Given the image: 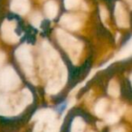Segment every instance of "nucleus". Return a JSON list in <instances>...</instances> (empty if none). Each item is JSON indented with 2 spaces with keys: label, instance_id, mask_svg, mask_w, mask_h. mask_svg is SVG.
Segmentation results:
<instances>
[{
  "label": "nucleus",
  "instance_id": "nucleus-1",
  "mask_svg": "<svg viewBox=\"0 0 132 132\" xmlns=\"http://www.w3.org/2000/svg\"><path fill=\"white\" fill-rule=\"evenodd\" d=\"M57 36H58L59 42L62 44V46L66 51H68L70 56L72 59L77 58L81 48V43L74 39L72 36L69 35L68 34L64 33L63 31L59 29L57 31Z\"/></svg>",
  "mask_w": 132,
  "mask_h": 132
},
{
  "label": "nucleus",
  "instance_id": "nucleus-2",
  "mask_svg": "<svg viewBox=\"0 0 132 132\" xmlns=\"http://www.w3.org/2000/svg\"><path fill=\"white\" fill-rule=\"evenodd\" d=\"M1 33L4 40L8 43H15L18 40L16 34L15 33L14 24L11 22H4L1 26Z\"/></svg>",
  "mask_w": 132,
  "mask_h": 132
},
{
  "label": "nucleus",
  "instance_id": "nucleus-3",
  "mask_svg": "<svg viewBox=\"0 0 132 132\" xmlns=\"http://www.w3.org/2000/svg\"><path fill=\"white\" fill-rule=\"evenodd\" d=\"M60 23L65 28L72 31H76L81 27V21L72 15H64L61 18Z\"/></svg>",
  "mask_w": 132,
  "mask_h": 132
},
{
  "label": "nucleus",
  "instance_id": "nucleus-4",
  "mask_svg": "<svg viewBox=\"0 0 132 132\" xmlns=\"http://www.w3.org/2000/svg\"><path fill=\"white\" fill-rule=\"evenodd\" d=\"M18 60L22 62L23 68H24L26 72H27V68H32V56L26 47H21L16 52Z\"/></svg>",
  "mask_w": 132,
  "mask_h": 132
},
{
  "label": "nucleus",
  "instance_id": "nucleus-5",
  "mask_svg": "<svg viewBox=\"0 0 132 132\" xmlns=\"http://www.w3.org/2000/svg\"><path fill=\"white\" fill-rule=\"evenodd\" d=\"M116 18H117V24L121 27H127L129 24L128 14L122 7L120 3H118L116 6Z\"/></svg>",
  "mask_w": 132,
  "mask_h": 132
},
{
  "label": "nucleus",
  "instance_id": "nucleus-6",
  "mask_svg": "<svg viewBox=\"0 0 132 132\" xmlns=\"http://www.w3.org/2000/svg\"><path fill=\"white\" fill-rule=\"evenodd\" d=\"M11 9L17 14H26L29 10L28 0H13L11 3Z\"/></svg>",
  "mask_w": 132,
  "mask_h": 132
},
{
  "label": "nucleus",
  "instance_id": "nucleus-7",
  "mask_svg": "<svg viewBox=\"0 0 132 132\" xmlns=\"http://www.w3.org/2000/svg\"><path fill=\"white\" fill-rule=\"evenodd\" d=\"M44 12L45 15L49 18H54L58 13V6L55 1H49L44 6Z\"/></svg>",
  "mask_w": 132,
  "mask_h": 132
},
{
  "label": "nucleus",
  "instance_id": "nucleus-8",
  "mask_svg": "<svg viewBox=\"0 0 132 132\" xmlns=\"http://www.w3.org/2000/svg\"><path fill=\"white\" fill-rule=\"evenodd\" d=\"M107 105H108V101H107V100H105V99H102V100H101V101H98V103L95 106L96 114H97L98 116H101V114L105 111V110H106Z\"/></svg>",
  "mask_w": 132,
  "mask_h": 132
},
{
  "label": "nucleus",
  "instance_id": "nucleus-9",
  "mask_svg": "<svg viewBox=\"0 0 132 132\" xmlns=\"http://www.w3.org/2000/svg\"><path fill=\"white\" fill-rule=\"evenodd\" d=\"M109 93L111 96H113V97L119 96V84L115 81H112L111 82H110V85H109Z\"/></svg>",
  "mask_w": 132,
  "mask_h": 132
},
{
  "label": "nucleus",
  "instance_id": "nucleus-10",
  "mask_svg": "<svg viewBox=\"0 0 132 132\" xmlns=\"http://www.w3.org/2000/svg\"><path fill=\"white\" fill-rule=\"evenodd\" d=\"M84 128V123L81 119H76L72 125V132H82Z\"/></svg>",
  "mask_w": 132,
  "mask_h": 132
},
{
  "label": "nucleus",
  "instance_id": "nucleus-11",
  "mask_svg": "<svg viewBox=\"0 0 132 132\" xmlns=\"http://www.w3.org/2000/svg\"><path fill=\"white\" fill-rule=\"evenodd\" d=\"M64 3L67 9H72L79 6L81 0H64Z\"/></svg>",
  "mask_w": 132,
  "mask_h": 132
},
{
  "label": "nucleus",
  "instance_id": "nucleus-12",
  "mask_svg": "<svg viewBox=\"0 0 132 132\" xmlns=\"http://www.w3.org/2000/svg\"><path fill=\"white\" fill-rule=\"evenodd\" d=\"M105 120L109 124H114L119 120V116L116 115L115 113H110L109 115H107V117L105 118Z\"/></svg>",
  "mask_w": 132,
  "mask_h": 132
},
{
  "label": "nucleus",
  "instance_id": "nucleus-13",
  "mask_svg": "<svg viewBox=\"0 0 132 132\" xmlns=\"http://www.w3.org/2000/svg\"><path fill=\"white\" fill-rule=\"evenodd\" d=\"M31 23L34 24L35 26H38L39 24H40V23L42 22V17H41V15H40V14H38V13H35V14H34L33 15H32V17H31Z\"/></svg>",
  "mask_w": 132,
  "mask_h": 132
},
{
  "label": "nucleus",
  "instance_id": "nucleus-14",
  "mask_svg": "<svg viewBox=\"0 0 132 132\" xmlns=\"http://www.w3.org/2000/svg\"><path fill=\"white\" fill-rule=\"evenodd\" d=\"M100 7H101V9H100V11H101V19H102V21H105L108 18V15H109L108 11H107L105 6H101Z\"/></svg>",
  "mask_w": 132,
  "mask_h": 132
},
{
  "label": "nucleus",
  "instance_id": "nucleus-15",
  "mask_svg": "<svg viewBox=\"0 0 132 132\" xmlns=\"http://www.w3.org/2000/svg\"><path fill=\"white\" fill-rule=\"evenodd\" d=\"M111 132H125V129L122 128V127H118V128H115L111 130Z\"/></svg>",
  "mask_w": 132,
  "mask_h": 132
},
{
  "label": "nucleus",
  "instance_id": "nucleus-16",
  "mask_svg": "<svg viewBox=\"0 0 132 132\" xmlns=\"http://www.w3.org/2000/svg\"><path fill=\"white\" fill-rule=\"evenodd\" d=\"M90 132H93V131H90Z\"/></svg>",
  "mask_w": 132,
  "mask_h": 132
}]
</instances>
